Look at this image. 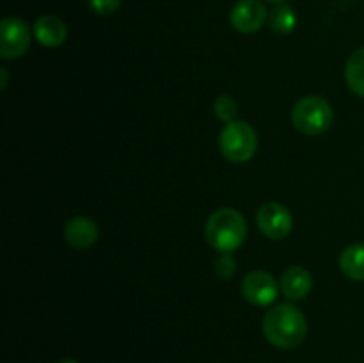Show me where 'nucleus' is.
<instances>
[{
  "label": "nucleus",
  "mask_w": 364,
  "mask_h": 363,
  "mask_svg": "<svg viewBox=\"0 0 364 363\" xmlns=\"http://www.w3.org/2000/svg\"><path fill=\"white\" fill-rule=\"evenodd\" d=\"M340 269L348 280L364 281V244L358 242L343 249L340 255Z\"/></svg>",
  "instance_id": "obj_12"
},
{
  "label": "nucleus",
  "mask_w": 364,
  "mask_h": 363,
  "mask_svg": "<svg viewBox=\"0 0 364 363\" xmlns=\"http://www.w3.org/2000/svg\"><path fill=\"white\" fill-rule=\"evenodd\" d=\"M57 363H78V362H75V359H71V358H64V359H60V362H57Z\"/></svg>",
  "instance_id": "obj_19"
},
{
  "label": "nucleus",
  "mask_w": 364,
  "mask_h": 363,
  "mask_svg": "<svg viewBox=\"0 0 364 363\" xmlns=\"http://www.w3.org/2000/svg\"><path fill=\"white\" fill-rule=\"evenodd\" d=\"M100 230L96 223L89 217H73L64 226V238L75 249H87L98 241Z\"/></svg>",
  "instance_id": "obj_9"
},
{
  "label": "nucleus",
  "mask_w": 364,
  "mask_h": 363,
  "mask_svg": "<svg viewBox=\"0 0 364 363\" xmlns=\"http://www.w3.org/2000/svg\"><path fill=\"white\" fill-rule=\"evenodd\" d=\"M219 148L224 159L230 162H247L258 148V135L247 121H233V123H228L220 132Z\"/></svg>",
  "instance_id": "obj_4"
},
{
  "label": "nucleus",
  "mask_w": 364,
  "mask_h": 363,
  "mask_svg": "<svg viewBox=\"0 0 364 363\" xmlns=\"http://www.w3.org/2000/svg\"><path fill=\"white\" fill-rule=\"evenodd\" d=\"M91 9L100 16H109V14L116 13L121 6V0H89Z\"/></svg>",
  "instance_id": "obj_17"
},
{
  "label": "nucleus",
  "mask_w": 364,
  "mask_h": 363,
  "mask_svg": "<svg viewBox=\"0 0 364 363\" xmlns=\"http://www.w3.org/2000/svg\"><path fill=\"white\" fill-rule=\"evenodd\" d=\"M31 46V28L21 18H4L0 23V56L2 59H18Z\"/></svg>",
  "instance_id": "obj_5"
},
{
  "label": "nucleus",
  "mask_w": 364,
  "mask_h": 363,
  "mask_svg": "<svg viewBox=\"0 0 364 363\" xmlns=\"http://www.w3.org/2000/svg\"><path fill=\"white\" fill-rule=\"evenodd\" d=\"M269 20V11L259 0H238L230 13V21L235 31L252 34L259 31Z\"/></svg>",
  "instance_id": "obj_8"
},
{
  "label": "nucleus",
  "mask_w": 364,
  "mask_h": 363,
  "mask_svg": "<svg viewBox=\"0 0 364 363\" xmlns=\"http://www.w3.org/2000/svg\"><path fill=\"white\" fill-rule=\"evenodd\" d=\"M333 107L322 96H304L291 110V121L306 135H320L333 125Z\"/></svg>",
  "instance_id": "obj_3"
},
{
  "label": "nucleus",
  "mask_w": 364,
  "mask_h": 363,
  "mask_svg": "<svg viewBox=\"0 0 364 363\" xmlns=\"http://www.w3.org/2000/svg\"><path fill=\"white\" fill-rule=\"evenodd\" d=\"M267 2H272V4H283L284 0H267Z\"/></svg>",
  "instance_id": "obj_20"
},
{
  "label": "nucleus",
  "mask_w": 364,
  "mask_h": 363,
  "mask_svg": "<svg viewBox=\"0 0 364 363\" xmlns=\"http://www.w3.org/2000/svg\"><path fill=\"white\" fill-rule=\"evenodd\" d=\"M279 285L267 270H251L242 281V295L255 306H269L276 301Z\"/></svg>",
  "instance_id": "obj_7"
},
{
  "label": "nucleus",
  "mask_w": 364,
  "mask_h": 363,
  "mask_svg": "<svg viewBox=\"0 0 364 363\" xmlns=\"http://www.w3.org/2000/svg\"><path fill=\"white\" fill-rule=\"evenodd\" d=\"M34 38L38 39L39 45L46 46V48H55L66 41L68 28L60 18L53 16V14H46L36 20L34 23Z\"/></svg>",
  "instance_id": "obj_11"
},
{
  "label": "nucleus",
  "mask_w": 364,
  "mask_h": 363,
  "mask_svg": "<svg viewBox=\"0 0 364 363\" xmlns=\"http://www.w3.org/2000/svg\"><path fill=\"white\" fill-rule=\"evenodd\" d=\"M279 288L284 294V298L291 299V301H301V299H304L313 288L311 273L301 265L290 267V269L284 270V274L281 276Z\"/></svg>",
  "instance_id": "obj_10"
},
{
  "label": "nucleus",
  "mask_w": 364,
  "mask_h": 363,
  "mask_svg": "<svg viewBox=\"0 0 364 363\" xmlns=\"http://www.w3.org/2000/svg\"><path fill=\"white\" fill-rule=\"evenodd\" d=\"M0 75H2V85H0V88L6 89L7 88V80H9V75H7L6 68H2V70H0Z\"/></svg>",
  "instance_id": "obj_18"
},
{
  "label": "nucleus",
  "mask_w": 364,
  "mask_h": 363,
  "mask_svg": "<svg viewBox=\"0 0 364 363\" xmlns=\"http://www.w3.org/2000/svg\"><path fill=\"white\" fill-rule=\"evenodd\" d=\"M345 78L352 93L364 98V46L358 48L347 60L345 68Z\"/></svg>",
  "instance_id": "obj_13"
},
{
  "label": "nucleus",
  "mask_w": 364,
  "mask_h": 363,
  "mask_svg": "<svg viewBox=\"0 0 364 363\" xmlns=\"http://www.w3.org/2000/svg\"><path fill=\"white\" fill-rule=\"evenodd\" d=\"M263 335L277 349H295L308 335V320L294 305H277L265 313Z\"/></svg>",
  "instance_id": "obj_1"
},
{
  "label": "nucleus",
  "mask_w": 364,
  "mask_h": 363,
  "mask_svg": "<svg viewBox=\"0 0 364 363\" xmlns=\"http://www.w3.org/2000/svg\"><path fill=\"white\" fill-rule=\"evenodd\" d=\"M247 235L244 216L235 209H219L208 217L205 237L208 244L219 253H233L240 248Z\"/></svg>",
  "instance_id": "obj_2"
},
{
  "label": "nucleus",
  "mask_w": 364,
  "mask_h": 363,
  "mask_svg": "<svg viewBox=\"0 0 364 363\" xmlns=\"http://www.w3.org/2000/svg\"><path fill=\"white\" fill-rule=\"evenodd\" d=\"M269 23L276 34H290L297 25V14L288 4H276L269 14Z\"/></svg>",
  "instance_id": "obj_14"
},
{
  "label": "nucleus",
  "mask_w": 364,
  "mask_h": 363,
  "mask_svg": "<svg viewBox=\"0 0 364 363\" xmlns=\"http://www.w3.org/2000/svg\"><path fill=\"white\" fill-rule=\"evenodd\" d=\"M213 112H215L217 117H219L220 121H224L226 125L233 123V121H237L235 117H237L238 114L237 100L230 95H220L219 98L215 100V103H213Z\"/></svg>",
  "instance_id": "obj_15"
},
{
  "label": "nucleus",
  "mask_w": 364,
  "mask_h": 363,
  "mask_svg": "<svg viewBox=\"0 0 364 363\" xmlns=\"http://www.w3.org/2000/svg\"><path fill=\"white\" fill-rule=\"evenodd\" d=\"M256 224L265 237L272 238V241H283L294 228V217L288 212L287 206L270 201L259 206L258 214H256Z\"/></svg>",
  "instance_id": "obj_6"
},
{
  "label": "nucleus",
  "mask_w": 364,
  "mask_h": 363,
  "mask_svg": "<svg viewBox=\"0 0 364 363\" xmlns=\"http://www.w3.org/2000/svg\"><path fill=\"white\" fill-rule=\"evenodd\" d=\"M235 270H237V262H235L233 256L230 253H220L219 258L215 260V273L219 274V278L230 280V278H233Z\"/></svg>",
  "instance_id": "obj_16"
}]
</instances>
